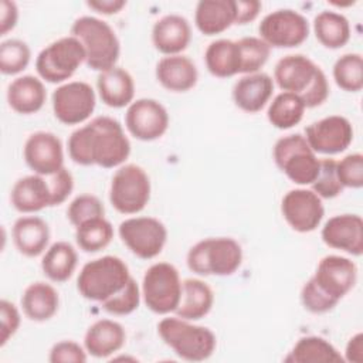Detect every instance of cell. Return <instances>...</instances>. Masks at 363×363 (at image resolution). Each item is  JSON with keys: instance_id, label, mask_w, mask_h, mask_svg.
Segmentation results:
<instances>
[{"instance_id": "39", "label": "cell", "mask_w": 363, "mask_h": 363, "mask_svg": "<svg viewBox=\"0 0 363 363\" xmlns=\"http://www.w3.org/2000/svg\"><path fill=\"white\" fill-rule=\"evenodd\" d=\"M31 51L28 45L17 38L0 44V71L6 75H16L27 68Z\"/></svg>"}, {"instance_id": "40", "label": "cell", "mask_w": 363, "mask_h": 363, "mask_svg": "<svg viewBox=\"0 0 363 363\" xmlns=\"http://www.w3.org/2000/svg\"><path fill=\"white\" fill-rule=\"evenodd\" d=\"M140 295L142 294H140L139 285L133 278H130L123 289H121L113 296L101 302V305H102V309L106 311L108 313L118 315V316L129 315L135 309H138L140 302Z\"/></svg>"}, {"instance_id": "21", "label": "cell", "mask_w": 363, "mask_h": 363, "mask_svg": "<svg viewBox=\"0 0 363 363\" xmlns=\"http://www.w3.org/2000/svg\"><path fill=\"white\" fill-rule=\"evenodd\" d=\"M274 92V79L265 72L247 74L240 78L233 88L234 104L248 112H259L271 99Z\"/></svg>"}, {"instance_id": "6", "label": "cell", "mask_w": 363, "mask_h": 363, "mask_svg": "<svg viewBox=\"0 0 363 363\" xmlns=\"http://www.w3.org/2000/svg\"><path fill=\"white\" fill-rule=\"evenodd\" d=\"M130 278L125 261L115 255H105L82 267L77 278V288L85 299L104 302L123 289Z\"/></svg>"}, {"instance_id": "8", "label": "cell", "mask_w": 363, "mask_h": 363, "mask_svg": "<svg viewBox=\"0 0 363 363\" xmlns=\"http://www.w3.org/2000/svg\"><path fill=\"white\" fill-rule=\"evenodd\" d=\"M274 160L291 182L301 186L312 184L319 173V159L301 133L279 138L274 145Z\"/></svg>"}, {"instance_id": "4", "label": "cell", "mask_w": 363, "mask_h": 363, "mask_svg": "<svg viewBox=\"0 0 363 363\" xmlns=\"http://www.w3.org/2000/svg\"><path fill=\"white\" fill-rule=\"evenodd\" d=\"M71 34L84 45L85 64L91 69L102 72L116 67L121 44L113 28L106 21L92 16H82L74 21Z\"/></svg>"}, {"instance_id": "1", "label": "cell", "mask_w": 363, "mask_h": 363, "mask_svg": "<svg viewBox=\"0 0 363 363\" xmlns=\"http://www.w3.org/2000/svg\"><path fill=\"white\" fill-rule=\"evenodd\" d=\"M130 153V142L122 125L111 116H96L74 130L68 139V155L82 166L105 169L122 164Z\"/></svg>"}, {"instance_id": "23", "label": "cell", "mask_w": 363, "mask_h": 363, "mask_svg": "<svg viewBox=\"0 0 363 363\" xmlns=\"http://www.w3.org/2000/svg\"><path fill=\"white\" fill-rule=\"evenodd\" d=\"M156 78L169 91L186 92L196 85L199 72L189 57L166 55L156 65Z\"/></svg>"}, {"instance_id": "31", "label": "cell", "mask_w": 363, "mask_h": 363, "mask_svg": "<svg viewBox=\"0 0 363 363\" xmlns=\"http://www.w3.org/2000/svg\"><path fill=\"white\" fill-rule=\"evenodd\" d=\"M208 72L218 78H228L240 74V50L237 41L220 38L208 44L204 52Z\"/></svg>"}, {"instance_id": "28", "label": "cell", "mask_w": 363, "mask_h": 363, "mask_svg": "<svg viewBox=\"0 0 363 363\" xmlns=\"http://www.w3.org/2000/svg\"><path fill=\"white\" fill-rule=\"evenodd\" d=\"M196 27L206 35L225 31L235 24L234 0H201L196 6Z\"/></svg>"}, {"instance_id": "13", "label": "cell", "mask_w": 363, "mask_h": 363, "mask_svg": "<svg viewBox=\"0 0 363 363\" xmlns=\"http://www.w3.org/2000/svg\"><path fill=\"white\" fill-rule=\"evenodd\" d=\"M259 38L269 47L292 48L301 45L309 35L308 20L298 11L281 9L267 14L258 27Z\"/></svg>"}, {"instance_id": "14", "label": "cell", "mask_w": 363, "mask_h": 363, "mask_svg": "<svg viewBox=\"0 0 363 363\" xmlns=\"http://www.w3.org/2000/svg\"><path fill=\"white\" fill-rule=\"evenodd\" d=\"M96 98L92 86L84 81H71L52 92V111L65 125L85 122L94 112Z\"/></svg>"}, {"instance_id": "17", "label": "cell", "mask_w": 363, "mask_h": 363, "mask_svg": "<svg viewBox=\"0 0 363 363\" xmlns=\"http://www.w3.org/2000/svg\"><path fill=\"white\" fill-rule=\"evenodd\" d=\"M305 139L315 153L336 155L352 143L353 128L345 116L332 115L311 123L305 129Z\"/></svg>"}, {"instance_id": "29", "label": "cell", "mask_w": 363, "mask_h": 363, "mask_svg": "<svg viewBox=\"0 0 363 363\" xmlns=\"http://www.w3.org/2000/svg\"><path fill=\"white\" fill-rule=\"evenodd\" d=\"M60 305V296L55 288L47 282L38 281L30 284L21 296V306L24 315L35 322L51 319Z\"/></svg>"}, {"instance_id": "10", "label": "cell", "mask_w": 363, "mask_h": 363, "mask_svg": "<svg viewBox=\"0 0 363 363\" xmlns=\"http://www.w3.org/2000/svg\"><path fill=\"white\" fill-rule=\"evenodd\" d=\"M86 60L81 41L74 37H62L40 51L35 60L38 75L51 84L64 82L71 78Z\"/></svg>"}, {"instance_id": "16", "label": "cell", "mask_w": 363, "mask_h": 363, "mask_svg": "<svg viewBox=\"0 0 363 363\" xmlns=\"http://www.w3.org/2000/svg\"><path fill=\"white\" fill-rule=\"evenodd\" d=\"M281 213L298 233H311L320 224L325 208L322 199L308 189L289 190L281 201Z\"/></svg>"}, {"instance_id": "47", "label": "cell", "mask_w": 363, "mask_h": 363, "mask_svg": "<svg viewBox=\"0 0 363 363\" xmlns=\"http://www.w3.org/2000/svg\"><path fill=\"white\" fill-rule=\"evenodd\" d=\"M235 24H247L257 18L262 4L257 0H234Z\"/></svg>"}, {"instance_id": "46", "label": "cell", "mask_w": 363, "mask_h": 363, "mask_svg": "<svg viewBox=\"0 0 363 363\" xmlns=\"http://www.w3.org/2000/svg\"><path fill=\"white\" fill-rule=\"evenodd\" d=\"M0 319H1V335L0 346H4L7 340L17 332L20 326V313L14 303L7 299L0 301Z\"/></svg>"}, {"instance_id": "22", "label": "cell", "mask_w": 363, "mask_h": 363, "mask_svg": "<svg viewBox=\"0 0 363 363\" xmlns=\"http://www.w3.org/2000/svg\"><path fill=\"white\" fill-rule=\"evenodd\" d=\"M125 340L126 333L121 323L111 319H99L88 328L84 346L91 356L104 359L122 349Z\"/></svg>"}, {"instance_id": "42", "label": "cell", "mask_w": 363, "mask_h": 363, "mask_svg": "<svg viewBox=\"0 0 363 363\" xmlns=\"http://www.w3.org/2000/svg\"><path fill=\"white\" fill-rule=\"evenodd\" d=\"M104 214L105 208L102 201L92 194H81L75 197L67 210V217L74 227H78L91 218L104 217Z\"/></svg>"}, {"instance_id": "43", "label": "cell", "mask_w": 363, "mask_h": 363, "mask_svg": "<svg viewBox=\"0 0 363 363\" xmlns=\"http://www.w3.org/2000/svg\"><path fill=\"white\" fill-rule=\"evenodd\" d=\"M337 177L343 187L360 189L363 186V155L350 153L336 163Z\"/></svg>"}, {"instance_id": "15", "label": "cell", "mask_w": 363, "mask_h": 363, "mask_svg": "<svg viewBox=\"0 0 363 363\" xmlns=\"http://www.w3.org/2000/svg\"><path fill=\"white\" fill-rule=\"evenodd\" d=\"M125 125L132 136L139 140H155L164 135L169 128L166 108L152 98L133 101L126 111Z\"/></svg>"}, {"instance_id": "48", "label": "cell", "mask_w": 363, "mask_h": 363, "mask_svg": "<svg viewBox=\"0 0 363 363\" xmlns=\"http://www.w3.org/2000/svg\"><path fill=\"white\" fill-rule=\"evenodd\" d=\"M0 11V35H6L17 24L18 9L14 1L1 0Z\"/></svg>"}, {"instance_id": "5", "label": "cell", "mask_w": 363, "mask_h": 363, "mask_svg": "<svg viewBox=\"0 0 363 363\" xmlns=\"http://www.w3.org/2000/svg\"><path fill=\"white\" fill-rule=\"evenodd\" d=\"M162 340L183 360L203 362L217 345L216 335L206 326L193 325L182 318H163L157 325Z\"/></svg>"}, {"instance_id": "33", "label": "cell", "mask_w": 363, "mask_h": 363, "mask_svg": "<svg viewBox=\"0 0 363 363\" xmlns=\"http://www.w3.org/2000/svg\"><path fill=\"white\" fill-rule=\"evenodd\" d=\"M77 262L78 255L75 248L67 241H57L45 251L41 268L51 281L65 282L74 274Z\"/></svg>"}, {"instance_id": "49", "label": "cell", "mask_w": 363, "mask_h": 363, "mask_svg": "<svg viewBox=\"0 0 363 363\" xmlns=\"http://www.w3.org/2000/svg\"><path fill=\"white\" fill-rule=\"evenodd\" d=\"M345 360L353 363L363 362V335L360 332L349 339L345 350Z\"/></svg>"}, {"instance_id": "41", "label": "cell", "mask_w": 363, "mask_h": 363, "mask_svg": "<svg viewBox=\"0 0 363 363\" xmlns=\"http://www.w3.org/2000/svg\"><path fill=\"white\" fill-rule=\"evenodd\" d=\"M336 163L337 162L333 159L319 160V173L312 183V190L320 199H333L343 190V186L337 177Z\"/></svg>"}, {"instance_id": "32", "label": "cell", "mask_w": 363, "mask_h": 363, "mask_svg": "<svg viewBox=\"0 0 363 363\" xmlns=\"http://www.w3.org/2000/svg\"><path fill=\"white\" fill-rule=\"evenodd\" d=\"M289 363H342L345 359L336 347L319 336L301 337L284 359Z\"/></svg>"}, {"instance_id": "3", "label": "cell", "mask_w": 363, "mask_h": 363, "mask_svg": "<svg viewBox=\"0 0 363 363\" xmlns=\"http://www.w3.org/2000/svg\"><path fill=\"white\" fill-rule=\"evenodd\" d=\"M274 79L284 92L301 96L306 108L319 106L329 96V84L325 72L302 54L282 57L275 65Z\"/></svg>"}, {"instance_id": "2", "label": "cell", "mask_w": 363, "mask_h": 363, "mask_svg": "<svg viewBox=\"0 0 363 363\" xmlns=\"http://www.w3.org/2000/svg\"><path fill=\"white\" fill-rule=\"evenodd\" d=\"M356 279L357 268L352 259L326 255L319 261L313 277L302 286V305L312 313L329 312L354 286Z\"/></svg>"}, {"instance_id": "45", "label": "cell", "mask_w": 363, "mask_h": 363, "mask_svg": "<svg viewBox=\"0 0 363 363\" xmlns=\"http://www.w3.org/2000/svg\"><path fill=\"white\" fill-rule=\"evenodd\" d=\"M48 184H50V190H51V207L60 206L71 194V191L74 189V177L69 170L62 167L57 173L51 174Z\"/></svg>"}, {"instance_id": "30", "label": "cell", "mask_w": 363, "mask_h": 363, "mask_svg": "<svg viewBox=\"0 0 363 363\" xmlns=\"http://www.w3.org/2000/svg\"><path fill=\"white\" fill-rule=\"evenodd\" d=\"M182 299L174 311L176 315L186 320H199L204 318L214 303L211 288L201 279L187 278L182 282Z\"/></svg>"}, {"instance_id": "27", "label": "cell", "mask_w": 363, "mask_h": 363, "mask_svg": "<svg viewBox=\"0 0 363 363\" xmlns=\"http://www.w3.org/2000/svg\"><path fill=\"white\" fill-rule=\"evenodd\" d=\"M45 98L47 92L44 84L34 75L18 77L7 88V102L10 108L21 115L38 112Z\"/></svg>"}, {"instance_id": "26", "label": "cell", "mask_w": 363, "mask_h": 363, "mask_svg": "<svg viewBox=\"0 0 363 363\" xmlns=\"http://www.w3.org/2000/svg\"><path fill=\"white\" fill-rule=\"evenodd\" d=\"M11 234L16 248L26 257H37L43 254L50 241L48 224L35 216L17 218Z\"/></svg>"}, {"instance_id": "19", "label": "cell", "mask_w": 363, "mask_h": 363, "mask_svg": "<svg viewBox=\"0 0 363 363\" xmlns=\"http://www.w3.org/2000/svg\"><path fill=\"white\" fill-rule=\"evenodd\" d=\"M323 242L352 255L363 252V220L357 214H339L329 218L322 228Z\"/></svg>"}, {"instance_id": "9", "label": "cell", "mask_w": 363, "mask_h": 363, "mask_svg": "<svg viewBox=\"0 0 363 363\" xmlns=\"http://www.w3.org/2000/svg\"><path fill=\"white\" fill-rule=\"evenodd\" d=\"M182 289L179 271L169 262H156L143 275L142 296L146 306L155 313L174 312L182 299Z\"/></svg>"}, {"instance_id": "18", "label": "cell", "mask_w": 363, "mask_h": 363, "mask_svg": "<svg viewBox=\"0 0 363 363\" xmlns=\"http://www.w3.org/2000/svg\"><path fill=\"white\" fill-rule=\"evenodd\" d=\"M24 160L40 176H51L64 167L61 139L51 132H34L24 143Z\"/></svg>"}, {"instance_id": "20", "label": "cell", "mask_w": 363, "mask_h": 363, "mask_svg": "<svg viewBox=\"0 0 363 363\" xmlns=\"http://www.w3.org/2000/svg\"><path fill=\"white\" fill-rule=\"evenodd\" d=\"M190 38V24L179 14L163 16L153 24L152 28V41L155 48L166 55H177L186 50Z\"/></svg>"}, {"instance_id": "36", "label": "cell", "mask_w": 363, "mask_h": 363, "mask_svg": "<svg viewBox=\"0 0 363 363\" xmlns=\"http://www.w3.org/2000/svg\"><path fill=\"white\" fill-rule=\"evenodd\" d=\"M75 228L77 244L85 252L101 251L113 238V227L105 217L91 218Z\"/></svg>"}, {"instance_id": "12", "label": "cell", "mask_w": 363, "mask_h": 363, "mask_svg": "<svg viewBox=\"0 0 363 363\" xmlns=\"http://www.w3.org/2000/svg\"><path fill=\"white\" fill-rule=\"evenodd\" d=\"M119 237L139 258L150 259L159 255L167 240V230L153 217H130L119 224Z\"/></svg>"}, {"instance_id": "50", "label": "cell", "mask_w": 363, "mask_h": 363, "mask_svg": "<svg viewBox=\"0 0 363 363\" xmlns=\"http://www.w3.org/2000/svg\"><path fill=\"white\" fill-rule=\"evenodd\" d=\"M88 7L94 9L98 13L102 14H115L121 11L122 7L126 6V1L123 0H91L86 3Z\"/></svg>"}, {"instance_id": "25", "label": "cell", "mask_w": 363, "mask_h": 363, "mask_svg": "<svg viewBox=\"0 0 363 363\" xmlns=\"http://www.w3.org/2000/svg\"><path fill=\"white\" fill-rule=\"evenodd\" d=\"M96 86L102 102L111 108H123L130 105L135 96V82L132 75L121 68L113 67L98 75Z\"/></svg>"}, {"instance_id": "44", "label": "cell", "mask_w": 363, "mask_h": 363, "mask_svg": "<svg viewBox=\"0 0 363 363\" xmlns=\"http://www.w3.org/2000/svg\"><path fill=\"white\" fill-rule=\"evenodd\" d=\"M48 360L51 363H84L86 352L77 342L62 340L51 347Z\"/></svg>"}, {"instance_id": "38", "label": "cell", "mask_w": 363, "mask_h": 363, "mask_svg": "<svg viewBox=\"0 0 363 363\" xmlns=\"http://www.w3.org/2000/svg\"><path fill=\"white\" fill-rule=\"evenodd\" d=\"M240 50V74L258 72L268 61L271 47L258 37H242L237 41Z\"/></svg>"}, {"instance_id": "11", "label": "cell", "mask_w": 363, "mask_h": 363, "mask_svg": "<svg viewBox=\"0 0 363 363\" xmlns=\"http://www.w3.org/2000/svg\"><path fill=\"white\" fill-rule=\"evenodd\" d=\"M150 199V180L138 164L119 167L111 182L109 201L122 214L142 211Z\"/></svg>"}, {"instance_id": "7", "label": "cell", "mask_w": 363, "mask_h": 363, "mask_svg": "<svg viewBox=\"0 0 363 363\" xmlns=\"http://www.w3.org/2000/svg\"><path fill=\"white\" fill-rule=\"evenodd\" d=\"M241 261V245L230 237L204 238L187 252V267L199 275L227 277L240 268Z\"/></svg>"}, {"instance_id": "24", "label": "cell", "mask_w": 363, "mask_h": 363, "mask_svg": "<svg viewBox=\"0 0 363 363\" xmlns=\"http://www.w3.org/2000/svg\"><path fill=\"white\" fill-rule=\"evenodd\" d=\"M13 207L20 213H35L51 207V190L48 182L40 174L18 179L10 194Z\"/></svg>"}, {"instance_id": "35", "label": "cell", "mask_w": 363, "mask_h": 363, "mask_svg": "<svg viewBox=\"0 0 363 363\" xmlns=\"http://www.w3.org/2000/svg\"><path fill=\"white\" fill-rule=\"evenodd\" d=\"M305 104L296 94L281 92L269 104L267 118L277 129H289L302 121Z\"/></svg>"}, {"instance_id": "34", "label": "cell", "mask_w": 363, "mask_h": 363, "mask_svg": "<svg viewBox=\"0 0 363 363\" xmlns=\"http://www.w3.org/2000/svg\"><path fill=\"white\" fill-rule=\"evenodd\" d=\"M316 40L326 48H340L350 38V24L347 18L336 11H320L313 20Z\"/></svg>"}, {"instance_id": "37", "label": "cell", "mask_w": 363, "mask_h": 363, "mask_svg": "<svg viewBox=\"0 0 363 363\" xmlns=\"http://www.w3.org/2000/svg\"><path fill=\"white\" fill-rule=\"evenodd\" d=\"M336 85L347 92H359L363 88V58L357 52L339 57L333 65Z\"/></svg>"}]
</instances>
